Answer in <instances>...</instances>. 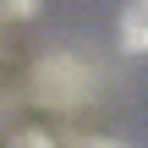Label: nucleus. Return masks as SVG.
Here are the masks:
<instances>
[{"instance_id": "obj_5", "label": "nucleus", "mask_w": 148, "mask_h": 148, "mask_svg": "<svg viewBox=\"0 0 148 148\" xmlns=\"http://www.w3.org/2000/svg\"><path fill=\"white\" fill-rule=\"evenodd\" d=\"M11 11H16V16H33V11H38V0H11Z\"/></svg>"}, {"instance_id": "obj_1", "label": "nucleus", "mask_w": 148, "mask_h": 148, "mask_svg": "<svg viewBox=\"0 0 148 148\" xmlns=\"http://www.w3.org/2000/svg\"><path fill=\"white\" fill-rule=\"evenodd\" d=\"M88 93H93V66L71 49H49L33 66V99L49 110H82Z\"/></svg>"}, {"instance_id": "obj_2", "label": "nucleus", "mask_w": 148, "mask_h": 148, "mask_svg": "<svg viewBox=\"0 0 148 148\" xmlns=\"http://www.w3.org/2000/svg\"><path fill=\"white\" fill-rule=\"evenodd\" d=\"M115 44H121V55H148V0H126L121 5Z\"/></svg>"}, {"instance_id": "obj_4", "label": "nucleus", "mask_w": 148, "mask_h": 148, "mask_svg": "<svg viewBox=\"0 0 148 148\" xmlns=\"http://www.w3.org/2000/svg\"><path fill=\"white\" fill-rule=\"evenodd\" d=\"M66 148H132V143H121V137H77V143H66Z\"/></svg>"}, {"instance_id": "obj_3", "label": "nucleus", "mask_w": 148, "mask_h": 148, "mask_svg": "<svg viewBox=\"0 0 148 148\" xmlns=\"http://www.w3.org/2000/svg\"><path fill=\"white\" fill-rule=\"evenodd\" d=\"M5 148H60V143H55L49 132H38V126H22V132H16Z\"/></svg>"}]
</instances>
